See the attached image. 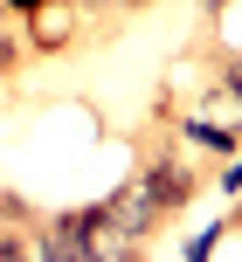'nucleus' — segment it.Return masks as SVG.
Wrapping results in <instances>:
<instances>
[{
    "instance_id": "nucleus-3",
    "label": "nucleus",
    "mask_w": 242,
    "mask_h": 262,
    "mask_svg": "<svg viewBox=\"0 0 242 262\" xmlns=\"http://www.w3.org/2000/svg\"><path fill=\"white\" fill-rule=\"evenodd\" d=\"M138 172H146V180H152V193L166 200V214H180V207H187V200H194V193L208 186V172L194 166L187 152H152V159H146Z\"/></svg>"
},
{
    "instance_id": "nucleus-6",
    "label": "nucleus",
    "mask_w": 242,
    "mask_h": 262,
    "mask_svg": "<svg viewBox=\"0 0 242 262\" xmlns=\"http://www.w3.org/2000/svg\"><path fill=\"white\" fill-rule=\"evenodd\" d=\"M229 228H235V214H229V221H215V228H201V235L187 242V262H201V255H215L221 242H229Z\"/></svg>"
},
{
    "instance_id": "nucleus-1",
    "label": "nucleus",
    "mask_w": 242,
    "mask_h": 262,
    "mask_svg": "<svg viewBox=\"0 0 242 262\" xmlns=\"http://www.w3.org/2000/svg\"><path fill=\"white\" fill-rule=\"evenodd\" d=\"M104 221L118 228V235H132V242H152L166 221H173V214H166V200L152 193V180H146V172H132V180H125L118 193L104 200Z\"/></svg>"
},
{
    "instance_id": "nucleus-8",
    "label": "nucleus",
    "mask_w": 242,
    "mask_h": 262,
    "mask_svg": "<svg viewBox=\"0 0 242 262\" xmlns=\"http://www.w3.org/2000/svg\"><path fill=\"white\" fill-rule=\"evenodd\" d=\"M215 76H221V83H229V90L242 97V55H215Z\"/></svg>"
},
{
    "instance_id": "nucleus-9",
    "label": "nucleus",
    "mask_w": 242,
    "mask_h": 262,
    "mask_svg": "<svg viewBox=\"0 0 242 262\" xmlns=\"http://www.w3.org/2000/svg\"><path fill=\"white\" fill-rule=\"evenodd\" d=\"M221 186H229V193H242V159L229 152V166H221Z\"/></svg>"
},
{
    "instance_id": "nucleus-4",
    "label": "nucleus",
    "mask_w": 242,
    "mask_h": 262,
    "mask_svg": "<svg viewBox=\"0 0 242 262\" xmlns=\"http://www.w3.org/2000/svg\"><path fill=\"white\" fill-rule=\"evenodd\" d=\"M173 131H180V138L194 145V152H215V159H229L235 145H242L235 131H221L215 118H201V111H180V118H173Z\"/></svg>"
},
{
    "instance_id": "nucleus-5",
    "label": "nucleus",
    "mask_w": 242,
    "mask_h": 262,
    "mask_svg": "<svg viewBox=\"0 0 242 262\" xmlns=\"http://www.w3.org/2000/svg\"><path fill=\"white\" fill-rule=\"evenodd\" d=\"M201 118H215L221 131H235V138H242V97L215 76V69H208V90H201Z\"/></svg>"
},
{
    "instance_id": "nucleus-10",
    "label": "nucleus",
    "mask_w": 242,
    "mask_h": 262,
    "mask_svg": "<svg viewBox=\"0 0 242 262\" xmlns=\"http://www.w3.org/2000/svg\"><path fill=\"white\" fill-rule=\"evenodd\" d=\"M221 7H229V0H201V14H221Z\"/></svg>"
},
{
    "instance_id": "nucleus-2",
    "label": "nucleus",
    "mask_w": 242,
    "mask_h": 262,
    "mask_svg": "<svg viewBox=\"0 0 242 262\" xmlns=\"http://www.w3.org/2000/svg\"><path fill=\"white\" fill-rule=\"evenodd\" d=\"M21 35H28V55H63V49H76L83 14H76V0H42L21 14Z\"/></svg>"
},
{
    "instance_id": "nucleus-11",
    "label": "nucleus",
    "mask_w": 242,
    "mask_h": 262,
    "mask_svg": "<svg viewBox=\"0 0 242 262\" xmlns=\"http://www.w3.org/2000/svg\"><path fill=\"white\" fill-rule=\"evenodd\" d=\"M235 221H242V214H235Z\"/></svg>"
},
{
    "instance_id": "nucleus-7",
    "label": "nucleus",
    "mask_w": 242,
    "mask_h": 262,
    "mask_svg": "<svg viewBox=\"0 0 242 262\" xmlns=\"http://www.w3.org/2000/svg\"><path fill=\"white\" fill-rule=\"evenodd\" d=\"M146 0H76V14H104V21H125V14H138Z\"/></svg>"
}]
</instances>
